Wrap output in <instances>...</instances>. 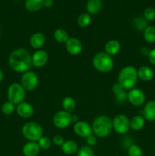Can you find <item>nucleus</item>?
<instances>
[{
  "label": "nucleus",
  "mask_w": 155,
  "mask_h": 156,
  "mask_svg": "<svg viewBox=\"0 0 155 156\" xmlns=\"http://www.w3.org/2000/svg\"><path fill=\"white\" fill-rule=\"evenodd\" d=\"M53 124L59 129H65L71 123V115L70 113L63 111H59L56 113L53 117Z\"/></svg>",
  "instance_id": "obj_9"
},
{
  "label": "nucleus",
  "mask_w": 155,
  "mask_h": 156,
  "mask_svg": "<svg viewBox=\"0 0 155 156\" xmlns=\"http://www.w3.org/2000/svg\"><path fill=\"white\" fill-rule=\"evenodd\" d=\"M147 58H148V60L150 63L155 65V49L150 50L148 55H147Z\"/></svg>",
  "instance_id": "obj_36"
},
{
  "label": "nucleus",
  "mask_w": 155,
  "mask_h": 156,
  "mask_svg": "<svg viewBox=\"0 0 155 156\" xmlns=\"http://www.w3.org/2000/svg\"><path fill=\"white\" fill-rule=\"evenodd\" d=\"M124 88H123L122 86V85H120L119 82H117V83L114 84L113 85H112V92L114 93V94L116 95V94H119V93H121L122 91H124Z\"/></svg>",
  "instance_id": "obj_34"
},
{
  "label": "nucleus",
  "mask_w": 155,
  "mask_h": 156,
  "mask_svg": "<svg viewBox=\"0 0 155 156\" xmlns=\"http://www.w3.org/2000/svg\"><path fill=\"white\" fill-rule=\"evenodd\" d=\"M2 79H3V73H2V71L0 69V82L2 81Z\"/></svg>",
  "instance_id": "obj_40"
},
{
  "label": "nucleus",
  "mask_w": 155,
  "mask_h": 156,
  "mask_svg": "<svg viewBox=\"0 0 155 156\" xmlns=\"http://www.w3.org/2000/svg\"><path fill=\"white\" fill-rule=\"evenodd\" d=\"M144 18L147 21H152L155 19V9L153 7H147L143 12Z\"/></svg>",
  "instance_id": "obj_30"
},
{
  "label": "nucleus",
  "mask_w": 155,
  "mask_h": 156,
  "mask_svg": "<svg viewBox=\"0 0 155 156\" xmlns=\"http://www.w3.org/2000/svg\"><path fill=\"white\" fill-rule=\"evenodd\" d=\"M22 135L30 142H38L43 136V128L39 123L29 122L23 126Z\"/></svg>",
  "instance_id": "obj_5"
},
{
  "label": "nucleus",
  "mask_w": 155,
  "mask_h": 156,
  "mask_svg": "<svg viewBox=\"0 0 155 156\" xmlns=\"http://www.w3.org/2000/svg\"><path fill=\"white\" fill-rule=\"evenodd\" d=\"M40 148L36 142H30L26 143L22 149L24 156H36L39 154Z\"/></svg>",
  "instance_id": "obj_16"
},
{
  "label": "nucleus",
  "mask_w": 155,
  "mask_h": 156,
  "mask_svg": "<svg viewBox=\"0 0 155 156\" xmlns=\"http://www.w3.org/2000/svg\"><path fill=\"white\" fill-rule=\"evenodd\" d=\"M144 39L149 44L155 42V27L154 26H147L144 30Z\"/></svg>",
  "instance_id": "obj_25"
},
{
  "label": "nucleus",
  "mask_w": 155,
  "mask_h": 156,
  "mask_svg": "<svg viewBox=\"0 0 155 156\" xmlns=\"http://www.w3.org/2000/svg\"><path fill=\"white\" fill-rule=\"evenodd\" d=\"M138 73V78L141 81L144 82H149L152 80L154 76V73L153 70L147 66H142L137 70Z\"/></svg>",
  "instance_id": "obj_17"
},
{
  "label": "nucleus",
  "mask_w": 155,
  "mask_h": 156,
  "mask_svg": "<svg viewBox=\"0 0 155 156\" xmlns=\"http://www.w3.org/2000/svg\"><path fill=\"white\" fill-rule=\"evenodd\" d=\"M61 148H62V151L63 152V153L68 155L75 154L78 152V149L76 142L73 141V140H67V141H65V143L62 144Z\"/></svg>",
  "instance_id": "obj_21"
},
{
  "label": "nucleus",
  "mask_w": 155,
  "mask_h": 156,
  "mask_svg": "<svg viewBox=\"0 0 155 156\" xmlns=\"http://www.w3.org/2000/svg\"><path fill=\"white\" fill-rule=\"evenodd\" d=\"M86 141H87V143H88L89 146H94V145L96 144V143H97V139H96V137L94 136V135L91 134V136L87 137Z\"/></svg>",
  "instance_id": "obj_37"
},
{
  "label": "nucleus",
  "mask_w": 155,
  "mask_h": 156,
  "mask_svg": "<svg viewBox=\"0 0 155 156\" xmlns=\"http://www.w3.org/2000/svg\"><path fill=\"white\" fill-rule=\"evenodd\" d=\"M92 130L97 136L106 137L112 129V120L107 116L100 115L94 119L92 123Z\"/></svg>",
  "instance_id": "obj_3"
},
{
  "label": "nucleus",
  "mask_w": 155,
  "mask_h": 156,
  "mask_svg": "<svg viewBox=\"0 0 155 156\" xmlns=\"http://www.w3.org/2000/svg\"><path fill=\"white\" fill-rule=\"evenodd\" d=\"M15 105L9 101H6L2 105V111L5 115H11L15 111Z\"/></svg>",
  "instance_id": "obj_29"
},
{
  "label": "nucleus",
  "mask_w": 155,
  "mask_h": 156,
  "mask_svg": "<svg viewBox=\"0 0 155 156\" xmlns=\"http://www.w3.org/2000/svg\"><path fill=\"white\" fill-rule=\"evenodd\" d=\"M102 0H88L86 4V10L90 15H97L102 9Z\"/></svg>",
  "instance_id": "obj_19"
},
{
  "label": "nucleus",
  "mask_w": 155,
  "mask_h": 156,
  "mask_svg": "<svg viewBox=\"0 0 155 156\" xmlns=\"http://www.w3.org/2000/svg\"><path fill=\"white\" fill-rule=\"evenodd\" d=\"M129 156H143V152L141 148L138 145H131L128 149Z\"/></svg>",
  "instance_id": "obj_28"
},
{
  "label": "nucleus",
  "mask_w": 155,
  "mask_h": 156,
  "mask_svg": "<svg viewBox=\"0 0 155 156\" xmlns=\"http://www.w3.org/2000/svg\"><path fill=\"white\" fill-rule=\"evenodd\" d=\"M77 156H94V153L90 146H84L78 151Z\"/></svg>",
  "instance_id": "obj_32"
},
{
  "label": "nucleus",
  "mask_w": 155,
  "mask_h": 156,
  "mask_svg": "<svg viewBox=\"0 0 155 156\" xmlns=\"http://www.w3.org/2000/svg\"><path fill=\"white\" fill-rule=\"evenodd\" d=\"M154 75H155V72H154Z\"/></svg>",
  "instance_id": "obj_42"
},
{
  "label": "nucleus",
  "mask_w": 155,
  "mask_h": 156,
  "mask_svg": "<svg viewBox=\"0 0 155 156\" xmlns=\"http://www.w3.org/2000/svg\"><path fill=\"white\" fill-rule=\"evenodd\" d=\"M7 97L9 102L18 105L24 101L25 98V89L19 83H12L7 90Z\"/></svg>",
  "instance_id": "obj_6"
},
{
  "label": "nucleus",
  "mask_w": 155,
  "mask_h": 156,
  "mask_svg": "<svg viewBox=\"0 0 155 156\" xmlns=\"http://www.w3.org/2000/svg\"><path fill=\"white\" fill-rule=\"evenodd\" d=\"M65 49L69 54L76 56L78 55L83 49V45L79 39L76 37L68 38L65 43Z\"/></svg>",
  "instance_id": "obj_11"
},
{
  "label": "nucleus",
  "mask_w": 155,
  "mask_h": 156,
  "mask_svg": "<svg viewBox=\"0 0 155 156\" xmlns=\"http://www.w3.org/2000/svg\"><path fill=\"white\" fill-rule=\"evenodd\" d=\"M145 124V119L141 115H136L130 120V128L133 130L138 131L142 129Z\"/></svg>",
  "instance_id": "obj_23"
},
{
  "label": "nucleus",
  "mask_w": 155,
  "mask_h": 156,
  "mask_svg": "<svg viewBox=\"0 0 155 156\" xmlns=\"http://www.w3.org/2000/svg\"><path fill=\"white\" fill-rule=\"evenodd\" d=\"M38 82L39 79L37 75L33 71L25 72L21 76V85L26 91H33L37 87Z\"/></svg>",
  "instance_id": "obj_7"
},
{
  "label": "nucleus",
  "mask_w": 155,
  "mask_h": 156,
  "mask_svg": "<svg viewBox=\"0 0 155 156\" xmlns=\"http://www.w3.org/2000/svg\"><path fill=\"white\" fill-rule=\"evenodd\" d=\"M53 142L56 146H62V144L65 143V140L63 137L60 135H56L53 139Z\"/></svg>",
  "instance_id": "obj_33"
},
{
  "label": "nucleus",
  "mask_w": 155,
  "mask_h": 156,
  "mask_svg": "<svg viewBox=\"0 0 155 156\" xmlns=\"http://www.w3.org/2000/svg\"><path fill=\"white\" fill-rule=\"evenodd\" d=\"M154 152H155V147H154Z\"/></svg>",
  "instance_id": "obj_41"
},
{
  "label": "nucleus",
  "mask_w": 155,
  "mask_h": 156,
  "mask_svg": "<svg viewBox=\"0 0 155 156\" xmlns=\"http://www.w3.org/2000/svg\"><path fill=\"white\" fill-rule=\"evenodd\" d=\"M127 98L134 106H141L145 101V94L139 88H132L127 94Z\"/></svg>",
  "instance_id": "obj_10"
},
{
  "label": "nucleus",
  "mask_w": 155,
  "mask_h": 156,
  "mask_svg": "<svg viewBox=\"0 0 155 156\" xmlns=\"http://www.w3.org/2000/svg\"><path fill=\"white\" fill-rule=\"evenodd\" d=\"M9 65L15 72L25 73L32 66V56L26 49H16L9 55Z\"/></svg>",
  "instance_id": "obj_1"
},
{
  "label": "nucleus",
  "mask_w": 155,
  "mask_h": 156,
  "mask_svg": "<svg viewBox=\"0 0 155 156\" xmlns=\"http://www.w3.org/2000/svg\"><path fill=\"white\" fill-rule=\"evenodd\" d=\"M40 148L42 149H48L51 146V140L49 137L42 136L37 142Z\"/></svg>",
  "instance_id": "obj_31"
},
{
  "label": "nucleus",
  "mask_w": 155,
  "mask_h": 156,
  "mask_svg": "<svg viewBox=\"0 0 155 156\" xmlns=\"http://www.w3.org/2000/svg\"><path fill=\"white\" fill-rule=\"evenodd\" d=\"M54 5V0H43V6L51 8Z\"/></svg>",
  "instance_id": "obj_38"
},
{
  "label": "nucleus",
  "mask_w": 155,
  "mask_h": 156,
  "mask_svg": "<svg viewBox=\"0 0 155 156\" xmlns=\"http://www.w3.org/2000/svg\"><path fill=\"white\" fill-rule=\"evenodd\" d=\"M104 48L105 52L107 54L112 56V55L117 54L120 51L121 45H120L119 42L116 40H110L106 43Z\"/></svg>",
  "instance_id": "obj_20"
},
{
  "label": "nucleus",
  "mask_w": 155,
  "mask_h": 156,
  "mask_svg": "<svg viewBox=\"0 0 155 156\" xmlns=\"http://www.w3.org/2000/svg\"><path fill=\"white\" fill-rule=\"evenodd\" d=\"M62 108H63L64 111H66L68 113H71L74 111L76 108V102L73 98L69 97H65V98L62 100Z\"/></svg>",
  "instance_id": "obj_24"
},
{
  "label": "nucleus",
  "mask_w": 155,
  "mask_h": 156,
  "mask_svg": "<svg viewBox=\"0 0 155 156\" xmlns=\"http://www.w3.org/2000/svg\"><path fill=\"white\" fill-rule=\"evenodd\" d=\"M78 121H79L78 117L76 115H71V123H76Z\"/></svg>",
  "instance_id": "obj_39"
},
{
  "label": "nucleus",
  "mask_w": 155,
  "mask_h": 156,
  "mask_svg": "<svg viewBox=\"0 0 155 156\" xmlns=\"http://www.w3.org/2000/svg\"><path fill=\"white\" fill-rule=\"evenodd\" d=\"M55 40L60 44H65L68 40V34L64 29L58 28L56 29L53 34Z\"/></svg>",
  "instance_id": "obj_26"
},
{
  "label": "nucleus",
  "mask_w": 155,
  "mask_h": 156,
  "mask_svg": "<svg viewBox=\"0 0 155 156\" xmlns=\"http://www.w3.org/2000/svg\"><path fill=\"white\" fill-rule=\"evenodd\" d=\"M91 17L90 14L87 13H82L78 16L77 20V23L78 26L81 27H86L91 24Z\"/></svg>",
  "instance_id": "obj_27"
},
{
  "label": "nucleus",
  "mask_w": 155,
  "mask_h": 156,
  "mask_svg": "<svg viewBox=\"0 0 155 156\" xmlns=\"http://www.w3.org/2000/svg\"><path fill=\"white\" fill-rule=\"evenodd\" d=\"M126 99H128L127 94H126V92L125 91H122L119 94H116V100L117 101L119 102V103H122V102H124Z\"/></svg>",
  "instance_id": "obj_35"
},
{
  "label": "nucleus",
  "mask_w": 155,
  "mask_h": 156,
  "mask_svg": "<svg viewBox=\"0 0 155 156\" xmlns=\"http://www.w3.org/2000/svg\"><path fill=\"white\" fill-rule=\"evenodd\" d=\"M24 5L29 12H36L43 7V0H26Z\"/></svg>",
  "instance_id": "obj_22"
},
{
  "label": "nucleus",
  "mask_w": 155,
  "mask_h": 156,
  "mask_svg": "<svg viewBox=\"0 0 155 156\" xmlns=\"http://www.w3.org/2000/svg\"><path fill=\"white\" fill-rule=\"evenodd\" d=\"M48 53L43 50H38L32 56V65L36 68L44 66L48 62Z\"/></svg>",
  "instance_id": "obj_13"
},
{
  "label": "nucleus",
  "mask_w": 155,
  "mask_h": 156,
  "mask_svg": "<svg viewBox=\"0 0 155 156\" xmlns=\"http://www.w3.org/2000/svg\"><path fill=\"white\" fill-rule=\"evenodd\" d=\"M16 110L17 114H18V116L25 119L32 117L33 113H34L33 106L30 104L24 101L18 105Z\"/></svg>",
  "instance_id": "obj_14"
},
{
  "label": "nucleus",
  "mask_w": 155,
  "mask_h": 156,
  "mask_svg": "<svg viewBox=\"0 0 155 156\" xmlns=\"http://www.w3.org/2000/svg\"><path fill=\"white\" fill-rule=\"evenodd\" d=\"M74 131L76 135L83 138H87L92 134V127L85 121H78L74 125Z\"/></svg>",
  "instance_id": "obj_12"
},
{
  "label": "nucleus",
  "mask_w": 155,
  "mask_h": 156,
  "mask_svg": "<svg viewBox=\"0 0 155 156\" xmlns=\"http://www.w3.org/2000/svg\"><path fill=\"white\" fill-rule=\"evenodd\" d=\"M93 66L100 73H109L114 66L112 56L106 52H99L94 55L92 60Z\"/></svg>",
  "instance_id": "obj_4"
},
{
  "label": "nucleus",
  "mask_w": 155,
  "mask_h": 156,
  "mask_svg": "<svg viewBox=\"0 0 155 156\" xmlns=\"http://www.w3.org/2000/svg\"><path fill=\"white\" fill-rule=\"evenodd\" d=\"M137 69L132 66H127L120 70L118 75V82L125 90H130L136 85L138 81Z\"/></svg>",
  "instance_id": "obj_2"
},
{
  "label": "nucleus",
  "mask_w": 155,
  "mask_h": 156,
  "mask_svg": "<svg viewBox=\"0 0 155 156\" xmlns=\"http://www.w3.org/2000/svg\"><path fill=\"white\" fill-rule=\"evenodd\" d=\"M143 117L148 121H155V101H149L142 111Z\"/></svg>",
  "instance_id": "obj_15"
},
{
  "label": "nucleus",
  "mask_w": 155,
  "mask_h": 156,
  "mask_svg": "<svg viewBox=\"0 0 155 156\" xmlns=\"http://www.w3.org/2000/svg\"><path fill=\"white\" fill-rule=\"evenodd\" d=\"M112 129L119 134H125L130 129V120L124 114H118L112 120Z\"/></svg>",
  "instance_id": "obj_8"
},
{
  "label": "nucleus",
  "mask_w": 155,
  "mask_h": 156,
  "mask_svg": "<svg viewBox=\"0 0 155 156\" xmlns=\"http://www.w3.org/2000/svg\"><path fill=\"white\" fill-rule=\"evenodd\" d=\"M45 35L42 33H40V32L32 34V36L30 38V46L36 50H39L40 48H41L45 44Z\"/></svg>",
  "instance_id": "obj_18"
}]
</instances>
